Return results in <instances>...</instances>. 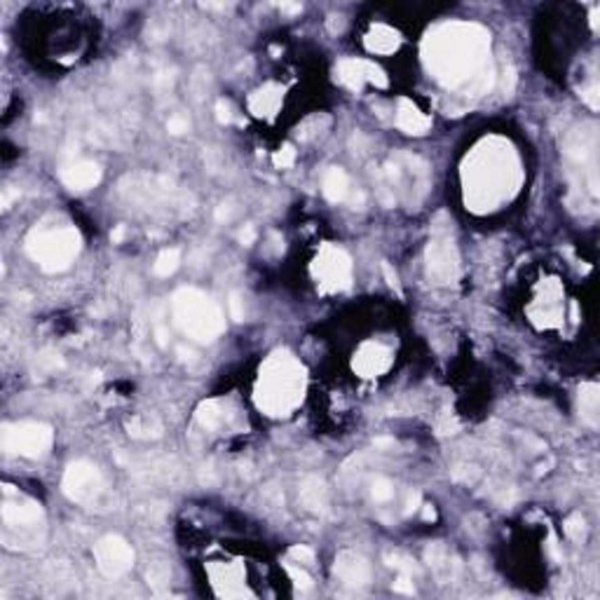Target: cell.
<instances>
[{"label": "cell", "instance_id": "6da1fadb", "mask_svg": "<svg viewBox=\"0 0 600 600\" xmlns=\"http://www.w3.org/2000/svg\"><path fill=\"white\" fill-rule=\"evenodd\" d=\"M490 33L481 23L448 21L432 28L423 43L425 68L445 89L481 97L488 94L495 73L488 64Z\"/></svg>", "mask_w": 600, "mask_h": 600}, {"label": "cell", "instance_id": "7a4b0ae2", "mask_svg": "<svg viewBox=\"0 0 600 600\" xmlns=\"http://www.w3.org/2000/svg\"><path fill=\"white\" fill-rule=\"evenodd\" d=\"M460 178L467 209L492 213L519 195L525 174L512 141L485 136L462 159Z\"/></svg>", "mask_w": 600, "mask_h": 600}, {"label": "cell", "instance_id": "3957f363", "mask_svg": "<svg viewBox=\"0 0 600 600\" xmlns=\"http://www.w3.org/2000/svg\"><path fill=\"white\" fill-rule=\"evenodd\" d=\"M305 396V368L287 349H275L260 366L256 406L270 418H284L300 406Z\"/></svg>", "mask_w": 600, "mask_h": 600}, {"label": "cell", "instance_id": "277c9868", "mask_svg": "<svg viewBox=\"0 0 600 600\" xmlns=\"http://www.w3.org/2000/svg\"><path fill=\"white\" fill-rule=\"evenodd\" d=\"M171 317L183 336L197 342H213L225 331L223 310L200 289H178L171 296Z\"/></svg>", "mask_w": 600, "mask_h": 600}, {"label": "cell", "instance_id": "5b68a950", "mask_svg": "<svg viewBox=\"0 0 600 600\" xmlns=\"http://www.w3.org/2000/svg\"><path fill=\"white\" fill-rule=\"evenodd\" d=\"M80 233L66 225V228L33 230L26 240V251L45 272H64L80 253Z\"/></svg>", "mask_w": 600, "mask_h": 600}, {"label": "cell", "instance_id": "8992f818", "mask_svg": "<svg viewBox=\"0 0 600 600\" xmlns=\"http://www.w3.org/2000/svg\"><path fill=\"white\" fill-rule=\"evenodd\" d=\"M450 223H441V213L434 221V235L427 246V277L432 284L445 287V284H455L460 277V253L450 237Z\"/></svg>", "mask_w": 600, "mask_h": 600}, {"label": "cell", "instance_id": "52a82bcc", "mask_svg": "<svg viewBox=\"0 0 600 600\" xmlns=\"http://www.w3.org/2000/svg\"><path fill=\"white\" fill-rule=\"evenodd\" d=\"M55 432L45 423H12L3 427V450L10 455L38 460L50 453Z\"/></svg>", "mask_w": 600, "mask_h": 600}, {"label": "cell", "instance_id": "ba28073f", "mask_svg": "<svg viewBox=\"0 0 600 600\" xmlns=\"http://www.w3.org/2000/svg\"><path fill=\"white\" fill-rule=\"evenodd\" d=\"M312 277L322 293H338L352 284V258L336 244H322L312 263Z\"/></svg>", "mask_w": 600, "mask_h": 600}, {"label": "cell", "instance_id": "9c48e42d", "mask_svg": "<svg viewBox=\"0 0 600 600\" xmlns=\"http://www.w3.org/2000/svg\"><path fill=\"white\" fill-rule=\"evenodd\" d=\"M61 488H64V495H66L70 502L89 504L97 500L101 490H104V474H101V469L97 465H92V462H85V460L73 462V465H68L66 474H64Z\"/></svg>", "mask_w": 600, "mask_h": 600}, {"label": "cell", "instance_id": "30bf717a", "mask_svg": "<svg viewBox=\"0 0 600 600\" xmlns=\"http://www.w3.org/2000/svg\"><path fill=\"white\" fill-rule=\"evenodd\" d=\"M94 561L106 577L117 579L134 568V549L117 534H106L94 544Z\"/></svg>", "mask_w": 600, "mask_h": 600}, {"label": "cell", "instance_id": "8fae6325", "mask_svg": "<svg viewBox=\"0 0 600 600\" xmlns=\"http://www.w3.org/2000/svg\"><path fill=\"white\" fill-rule=\"evenodd\" d=\"M391 361H394L391 349L385 347L383 342L371 340V342H364L354 352L352 368L359 378H378V376H383V373L389 371Z\"/></svg>", "mask_w": 600, "mask_h": 600}, {"label": "cell", "instance_id": "7c38bea8", "mask_svg": "<svg viewBox=\"0 0 600 600\" xmlns=\"http://www.w3.org/2000/svg\"><path fill=\"white\" fill-rule=\"evenodd\" d=\"M333 572L345 586H352V589H361V586H366L371 581V565H368L364 556L354 554V551L338 554Z\"/></svg>", "mask_w": 600, "mask_h": 600}, {"label": "cell", "instance_id": "4fadbf2b", "mask_svg": "<svg viewBox=\"0 0 600 600\" xmlns=\"http://www.w3.org/2000/svg\"><path fill=\"white\" fill-rule=\"evenodd\" d=\"M3 521L5 525H35L38 521H43V507L17 495V500L3 502Z\"/></svg>", "mask_w": 600, "mask_h": 600}, {"label": "cell", "instance_id": "5bb4252c", "mask_svg": "<svg viewBox=\"0 0 600 600\" xmlns=\"http://www.w3.org/2000/svg\"><path fill=\"white\" fill-rule=\"evenodd\" d=\"M61 181L70 190H89L101 181V169L97 162L80 159V162H73L61 169Z\"/></svg>", "mask_w": 600, "mask_h": 600}, {"label": "cell", "instance_id": "9a60e30c", "mask_svg": "<svg viewBox=\"0 0 600 600\" xmlns=\"http://www.w3.org/2000/svg\"><path fill=\"white\" fill-rule=\"evenodd\" d=\"M396 127H399L401 132H406V134L423 136V134L429 132L432 120L418 108V106L413 104L411 99L401 97L399 106H396Z\"/></svg>", "mask_w": 600, "mask_h": 600}, {"label": "cell", "instance_id": "2e32d148", "mask_svg": "<svg viewBox=\"0 0 600 600\" xmlns=\"http://www.w3.org/2000/svg\"><path fill=\"white\" fill-rule=\"evenodd\" d=\"M284 99V87L279 85H263L249 97V110L256 117H275Z\"/></svg>", "mask_w": 600, "mask_h": 600}, {"label": "cell", "instance_id": "e0dca14e", "mask_svg": "<svg viewBox=\"0 0 600 600\" xmlns=\"http://www.w3.org/2000/svg\"><path fill=\"white\" fill-rule=\"evenodd\" d=\"M364 45H366L368 52H373V55H391V52L399 50L401 35L396 33L394 28L385 26V23H376V26L366 33Z\"/></svg>", "mask_w": 600, "mask_h": 600}, {"label": "cell", "instance_id": "ac0fdd59", "mask_svg": "<svg viewBox=\"0 0 600 600\" xmlns=\"http://www.w3.org/2000/svg\"><path fill=\"white\" fill-rule=\"evenodd\" d=\"M338 80L352 92H361L366 82V59H342L336 66Z\"/></svg>", "mask_w": 600, "mask_h": 600}, {"label": "cell", "instance_id": "d6986e66", "mask_svg": "<svg viewBox=\"0 0 600 600\" xmlns=\"http://www.w3.org/2000/svg\"><path fill=\"white\" fill-rule=\"evenodd\" d=\"M322 188H324L326 200H331V202H345V200L349 197V176L345 174L340 167H331L324 174Z\"/></svg>", "mask_w": 600, "mask_h": 600}, {"label": "cell", "instance_id": "ffe728a7", "mask_svg": "<svg viewBox=\"0 0 600 600\" xmlns=\"http://www.w3.org/2000/svg\"><path fill=\"white\" fill-rule=\"evenodd\" d=\"M300 500L307 504V509L312 512H319V509L326 507V490H324V483L319 478H307L300 488Z\"/></svg>", "mask_w": 600, "mask_h": 600}, {"label": "cell", "instance_id": "44dd1931", "mask_svg": "<svg viewBox=\"0 0 600 600\" xmlns=\"http://www.w3.org/2000/svg\"><path fill=\"white\" fill-rule=\"evenodd\" d=\"M197 423L204 429H218L223 423V411L218 401H206L197 408Z\"/></svg>", "mask_w": 600, "mask_h": 600}, {"label": "cell", "instance_id": "7402d4cb", "mask_svg": "<svg viewBox=\"0 0 600 600\" xmlns=\"http://www.w3.org/2000/svg\"><path fill=\"white\" fill-rule=\"evenodd\" d=\"M178 265H181V253H178V249H164L157 256L155 265H153V272H155L157 277H169L178 270Z\"/></svg>", "mask_w": 600, "mask_h": 600}, {"label": "cell", "instance_id": "603a6c76", "mask_svg": "<svg viewBox=\"0 0 600 600\" xmlns=\"http://www.w3.org/2000/svg\"><path fill=\"white\" fill-rule=\"evenodd\" d=\"M598 387L596 385H589V387L581 389V415L586 418V423L596 425V413H598Z\"/></svg>", "mask_w": 600, "mask_h": 600}, {"label": "cell", "instance_id": "cb8c5ba5", "mask_svg": "<svg viewBox=\"0 0 600 600\" xmlns=\"http://www.w3.org/2000/svg\"><path fill=\"white\" fill-rule=\"evenodd\" d=\"M371 495L376 502H389L394 497V485L387 478H376L371 485Z\"/></svg>", "mask_w": 600, "mask_h": 600}, {"label": "cell", "instance_id": "d4e9b609", "mask_svg": "<svg viewBox=\"0 0 600 600\" xmlns=\"http://www.w3.org/2000/svg\"><path fill=\"white\" fill-rule=\"evenodd\" d=\"M565 532L570 539H574V542H584L586 537V523L581 516H572V519H568L565 523Z\"/></svg>", "mask_w": 600, "mask_h": 600}, {"label": "cell", "instance_id": "484cf974", "mask_svg": "<svg viewBox=\"0 0 600 600\" xmlns=\"http://www.w3.org/2000/svg\"><path fill=\"white\" fill-rule=\"evenodd\" d=\"M272 162H275V167H279V169H289V167H293V162H296V151H293V146H284V148H279V151L275 153V157H272Z\"/></svg>", "mask_w": 600, "mask_h": 600}, {"label": "cell", "instance_id": "4316f807", "mask_svg": "<svg viewBox=\"0 0 600 600\" xmlns=\"http://www.w3.org/2000/svg\"><path fill=\"white\" fill-rule=\"evenodd\" d=\"M366 82H373V85L376 87H387V75H385V70L380 68V66H376V64L373 61H366Z\"/></svg>", "mask_w": 600, "mask_h": 600}, {"label": "cell", "instance_id": "83f0119b", "mask_svg": "<svg viewBox=\"0 0 600 600\" xmlns=\"http://www.w3.org/2000/svg\"><path fill=\"white\" fill-rule=\"evenodd\" d=\"M169 568L162 565V563H155L153 568H148V584H159V581H169Z\"/></svg>", "mask_w": 600, "mask_h": 600}, {"label": "cell", "instance_id": "f1b7e54d", "mask_svg": "<svg viewBox=\"0 0 600 600\" xmlns=\"http://www.w3.org/2000/svg\"><path fill=\"white\" fill-rule=\"evenodd\" d=\"M230 317L235 319V322H244V300H242L240 293H230Z\"/></svg>", "mask_w": 600, "mask_h": 600}, {"label": "cell", "instance_id": "f546056e", "mask_svg": "<svg viewBox=\"0 0 600 600\" xmlns=\"http://www.w3.org/2000/svg\"><path fill=\"white\" fill-rule=\"evenodd\" d=\"M167 129H169L171 134L181 136V134H186L188 129H190V120H188V117H183V115H174V117H169Z\"/></svg>", "mask_w": 600, "mask_h": 600}, {"label": "cell", "instance_id": "4dcf8cb0", "mask_svg": "<svg viewBox=\"0 0 600 600\" xmlns=\"http://www.w3.org/2000/svg\"><path fill=\"white\" fill-rule=\"evenodd\" d=\"M291 558H296L298 563H305V565H310V563H314V551L307 549V546H291Z\"/></svg>", "mask_w": 600, "mask_h": 600}, {"label": "cell", "instance_id": "1f68e13d", "mask_svg": "<svg viewBox=\"0 0 600 600\" xmlns=\"http://www.w3.org/2000/svg\"><path fill=\"white\" fill-rule=\"evenodd\" d=\"M289 574H291V577H293V581L300 586V589H310V586H312V577H310V574H307V572H302V570L293 568V565H289Z\"/></svg>", "mask_w": 600, "mask_h": 600}, {"label": "cell", "instance_id": "d6a6232c", "mask_svg": "<svg viewBox=\"0 0 600 600\" xmlns=\"http://www.w3.org/2000/svg\"><path fill=\"white\" fill-rule=\"evenodd\" d=\"M216 117H218V122H223V124L233 122V106H230L228 101H218V104H216Z\"/></svg>", "mask_w": 600, "mask_h": 600}, {"label": "cell", "instance_id": "836d02e7", "mask_svg": "<svg viewBox=\"0 0 600 600\" xmlns=\"http://www.w3.org/2000/svg\"><path fill=\"white\" fill-rule=\"evenodd\" d=\"M394 591L396 593H406V596H413L415 586H413V581L406 577V574H401V577L394 581Z\"/></svg>", "mask_w": 600, "mask_h": 600}, {"label": "cell", "instance_id": "e575fe53", "mask_svg": "<svg viewBox=\"0 0 600 600\" xmlns=\"http://www.w3.org/2000/svg\"><path fill=\"white\" fill-rule=\"evenodd\" d=\"M383 275H385V279H387V284L391 289H396L401 293V284H399V277H396V272L391 270V265L389 263H383Z\"/></svg>", "mask_w": 600, "mask_h": 600}, {"label": "cell", "instance_id": "d590c367", "mask_svg": "<svg viewBox=\"0 0 600 600\" xmlns=\"http://www.w3.org/2000/svg\"><path fill=\"white\" fill-rule=\"evenodd\" d=\"M581 99H584L593 110H598V106H600V104H598V87H596V85L589 87V89H584V92H581Z\"/></svg>", "mask_w": 600, "mask_h": 600}, {"label": "cell", "instance_id": "8d00e7d4", "mask_svg": "<svg viewBox=\"0 0 600 600\" xmlns=\"http://www.w3.org/2000/svg\"><path fill=\"white\" fill-rule=\"evenodd\" d=\"M253 240H256V230H253V225H244V230L240 233V242L244 246H251Z\"/></svg>", "mask_w": 600, "mask_h": 600}, {"label": "cell", "instance_id": "74e56055", "mask_svg": "<svg viewBox=\"0 0 600 600\" xmlns=\"http://www.w3.org/2000/svg\"><path fill=\"white\" fill-rule=\"evenodd\" d=\"M418 504H420V492H413L411 497H408V504H406V514H413V512H418Z\"/></svg>", "mask_w": 600, "mask_h": 600}, {"label": "cell", "instance_id": "f35d334b", "mask_svg": "<svg viewBox=\"0 0 600 600\" xmlns=\"http://www.w3.org/2000/svg\"><path fill=\"white\" fill-rule=\"evenodd\" d=\"M373 445H376V448H396V441L387 436H378L376 441H373Z\"/></svg>", "mask_w": 600, "mask_h": 600}, {"label": "cell", "instance_id": "ab89813d", "mask_svg": "<svg viewBox=\"0 0 600 600\" xmlns=\"http://www.w3.org/2000/svg\"><path fill=\"white\" fill-rule=\"evenodd\" d=\"M282 12H287V14H300L302 5L300 3H282Z\"/></svg>", "mask_w": 600, "mask_h": 600}, {"label": "cell", "instance_id": "60d3db41", "mask_svg": "<svg viewBox=\"0 0 600 600\" xmlns=\"http://www.w3.org/2000/svg\"><path fill=\"white\" fill-rule=\"evenodd\" d=\"M124 233H127V228H124V225H117V228H115V233H113V235H110L113 244H117V242H122V237H124Z\"/></svg>", "mask_w": 600, "mask_h": 600}, {"label": "cell", "instance_id": "b9f144b4", "mask_svg": "<svg viewBox=\"0 0 600 600\" xmlns=\"http://www.w3.org/2000/svg\"><path fill=\"white\" fill-rule=\"evenodd\" d=\"M423 507H425V519H427V521H434V519H436V512H434V509L429 507V504H423Z\"/></svg>", "mask_w": 600, "mask_h": 600}, {"label": "cell", "instance_id": "7bdbcfd3", "mask_svg": "<svg viewBox=\"0 0 600 600\" xmlns=\"http://www.w3.org/2000/svg\"><path fill=\"white\" fill-rule=\"evenodd\" d=\"M596 17H598V10L593 8V10H591V26H593V28H598V21H596Z\"/></svg>", "mask_w": 600, "mask_h": 600}]
</instances>
